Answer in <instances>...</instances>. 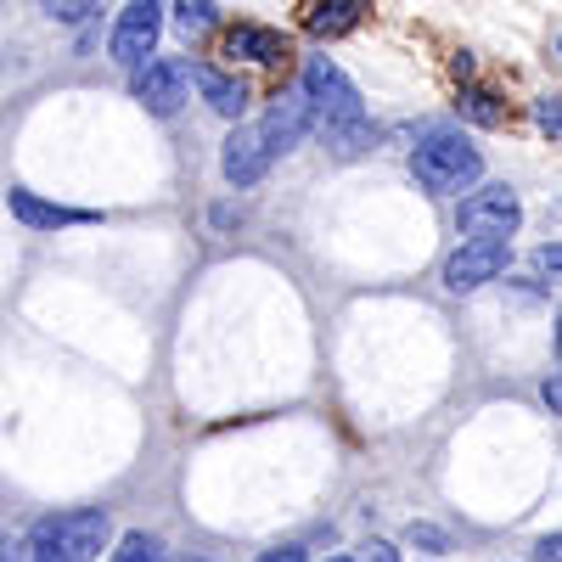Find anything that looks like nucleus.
I'll return each mask as SVG.
<instances>
[{
    "mask_svg": "<svg viewBox=\"0 0 562 562\" xmlns=\"http://www.w3.org/2000/svg\"><path fill=\"white\" fill-rule=\"evenodd\" d=\"M299 85H304L315 130H321L326 147H333V158H360L371 147V119H366V102H360V90L349 85V74L333 57H310Z\"/></svg>",
    "mask_w": 562,
    "mask_h": 562,
    "instance_id": "1",
    "label": "nucleus"
},
{
    "mask_svg": "<svg viewBox=\"0 0 562 562\" xmlns=\"http://www.w3.org/2000/svg\"><path fill=\"white\" fill-rule=\"evenodd\" d=\"M411 175L428 186L434 198H456V192H467V186L484 175V158H479L473 140H461L450 130H434V135H422L411 147Z\"/></svg>",
    "mask_w": 562,
    "mask_h": 562,
    "instance_id": "2",
    "label": "nucleus"
},
{
    "mask_svg": "<svg viewBox=\"0 0 562 562\" xmlns=\"http://www.w3.org/2000/svg\"><path fill=\"white\" fill-rule=\"evenodd\" d=\"M108 535H113L108 512H63V518H45L34 529V546H52L68 562H97L102 546H108Z\"/></svg>",
    "mask_w": 562,
    "mask_h": 562,
    "instance_id": "3",
    "label": "nucleus"
},
{
    "mask_svg": "<svg viewBox=\"0 0 562 562\" xmlns=\"http://www.w3.org/2000/svg\"><path fill=\"white\" fill-rule=\"evenodd\" d=\"M158 29H164V0H130L113 23V40H108V57L119 68H140L158 45Z\"/></svg>",
    "mask_w": 562,
    "mask_h": 562,
    "instance_id": "4",
    "label": "nucleus"
},
{
    "mask_svg": "<svg viewBox=\"0 0 562 562\" xmlns=\"http://www.w3.org/2000/svg\"><path fill=\"white\" fill-rule=\"evenodd\" d=\"M506 265H512V243L506 237H473V243H461L445 259V288L450 293H479L484 281H495Z\"/></svg>",
    "mask_w": 562,
    "mask_h": 562,
    "instance_id": "5",
    "label": "nucleus"
},
{
    "mask_svg": "<svg viewBox=\"0 0 562 562\" xmlns=\"http://www.w3.org/2000/svg\"><path fill=\"white\" fill-rule=\"evenodd\" d=\"M456 225L473 231V237H512V231L524 225V203H518V192H512V186H484V192L461 198Z\"/></svg>",
    "mask_w": 562,
    "mask_h": 562,
    "instance_id": "6",
    "label": "nucleus"
},
{
    "mask_svg": "<svg viewBox=\"0 0 562 562\" xmlns=\"http://www.w3.org/2000/svg\"><path fill=\"white\" fill-rule=\"evenodd\" d=\"M135 102L158 119L180 113L186 108V63L180 57H147L135 68Z\"/></svg>",
    "mask_w": 562,
    "mask_h": 562,
    "instance_id": "7",
    "label": "nucleus"
},
{
    "mask_svg": "<svg viewBox=\"0 0 562 562\" xmlns=\"http://www.w3.org/2000/svg\"><path fill=\"white\" fill-rule=\"evenodd\" d=\"M310 124H315V113H310L304 85H299V90H281V97L265 108V119H259V140H265V153H270V158H276V153H293L299 140L310 135Z\"/></svg>",
    "mask_w": 562,
    "mask_h": 562,
    "instance_id": "8",
    "label": "nucleus"
},
{
    "mask_svg": "<svg viewBox=\"0 0 562 562\" xmlns=\"http://www.w3.org/2000/svg\"><path fill=\"white\" fill-rule=\"evenodd\" d=\"M7 209H12V220H23L29 231H63V225H97V220H102L97 209L45 203L40 192H29V186H12V192H7Z\"/></svg>",
    "mask_w": 562,
    "mask_h": 562,
    "instance_id": "9",
    "label": "nucleus"
},
{
    "mask_svg": "<svg viewBox=\"0 0 562 562\" xmlns=\"http://www.w3.org/2000/svg\"><path fill=\"white\" fill-rule=\"evenodd\" d=\"M220 169H225V180L237 186H259L265 180V169H270V153H265V140H259V130H231L225 135V147H220Z\"/></svg>",
    "mask_w": 562,
    "mask_h": 562,
    "instance_id": "10",
    "label": "nucleus"
},
{
    "mask_svg": "<svg viewBox=\"0 0 562 562\" xmlns=\"http://www.w3.org/2000/svg\"><path fill=\"white\" fill-rule=\"evenodd\" d=\"M220 52H225L231 63H259V68H270V63H281V57L293 52V40L276 34V29H259V23H237V29H225Z\"/></svg>",
    "mask_w": 562,
    "mask_h": 562,
    "instance_id": "11",
    "label": "nucleus"
},
{
    "mask_svg": "<svg viewBox=\"0 0 562 562\" xmlns=\"http://www.w3.org/2000/svg\"><path fill=\"white\" fill-rule=\"evenodd\" d=\"M192 79H198L203 102H209L220 119H231V124H237V119L248 113V85H243L237 74H225V68H209V63H198V68H192Z\"/></svg>",
    "mask_w": 562,
    "mask_h": 562,
    "instance_id": "12",
    "label": "nucleus"
},
{
    "mask_svg": "<svg viewBox=\"0 0 562 562\" xmlns=\"http://www.w3.org/2000/svg\"><path fill=\"white\" fill-rule=\"evenodd\" d=\"M366 12H371V0H315L310 18H304V29H310L315 40H338V34L360 29Z\"/></svg>",
    "mask_w": 562,
    "mask_h": 562,
    "instance_id": "13",
    "label": "nucleus"
},
{
    "mask_svg": "<svg viewBox=\"0 0 562 562\" xmlns=\"http://www.w3.org/2000/svg\"><path fill=\"white\" fill-rule=\"evenodd\" d=\"M461 119H473V124H484V130H501L506 124V102L495 97V90H479V85H461Z\"/></svg>",
    "mask_w": 562,
    "mask_h": 562,
    "instance_id": "14",
    "label": "nucleus"
},
{
    "mask_svg": "<svg viewBox=\"0 0 562 562\" xmlns=\"http://www.w3.org/2000/svg\"><path fill=\"white\" fill-rule=\"evenodd\" d=\"M175 29H180V40H203L220 29V7L214 0H175Z\"/></svg>",
    "mask_w": 562,
    "mask_h": 562,
    "instance_id": "15",
    "label": "nucleus"
},
{
    "mask_svg": "<svg viewBox=\"0 0 562 562\" xmlns=\"http://www.w3.org/2000/svg\"><path fill=\"white\" fill-rule=\"evenodd\" d=\"M113 562H169V551H164L158 535H124L119 551H113Z\"/></svg>",
    "mask_w": 562,
    "mask_h": 562,
    "instance_id": "16",
    "label": "nucleus"
},
{
    "mask_svg": "<svg viewBox=\"0 0 562 562\" xmlns=\"http://www.w3.org/2000/svg\"><path fill=\"white\" fill-rule=\"evenodd\" d=\"M45 18H57V23H85L90 12H102V0H40Z\"/></svg>",
    "mask_w": 562,
    "mask_h": 562,
    "instance_id": "17",
    "label": "nucleus"
},
{
    "mask_svg": "<svg viewBox=\"0 0 562 562\" xmlns=\"http://www.w3.org/2000/svg\"><path fill=\"white\" fill-rule=\"evenodd\" d=\"M535 124H540L551 140H562V97H557V90H546V97L535 102Z\"/></svg>",
    "mask_w": 562,
    "mask_h": 562,
    "instance_id": "18",
    "label": "nucleus"
},
{
    "mask_svg": "<svg viewBox=\"0 0 562 562\" xmlns=\"http://www.w3.org/2000/svg\"><path fill=\"white\" fill-rule=\"evenodd\" d=\"M535 276H546V281H562V243H546V248H535Z\"/></svg>",
    "mask_w": 562,
    "mask_h": 562,
    "instance_id": "19",
    "label": "nucleus"
},
{
    "mask_svg": "<svg viewBox=\"0 0 562 562\" xmlns=\"http://www.w3.org/2000/svg\"><path fill=\"white\" fill-rule=\"evenodd\" d=\"M411 546H428L434 557H445V551H450L445 529H434V524H411Z\"/></svg>",
    "mask_w": 562,
    "mask_h": 562,
    "instance_id": "20",
    "label": "nucleus"
},
{
    "mask_svg": "<svg viewBox=\"0 0 562 562\" xmlns=\"http://www.w3.org/2000/svg\"><path fill=\"white\" fill-rule=\"evenodd\" d=\"M546 405H551V416H562V371H551V378H546Z\"/></svg>",
    "mask_w": 562,
    "mask_h": 562,
    "instance_id": "21",
    "label": "nucleus"
},
{
    "mask_svg": "<svg viewBox=\"0 0 562 562\" xmlns=\"http://www.w3.org/2000/svg\"><path fill=\"white\" fill-rule=\"evenodd\" d=\"M535 562H562V535H546V540L535 546Z\"/></svg>",
    "mask_w": 562,
    "mask_h": 562,
    "instance_id": "22",
    "label": "nucleus"
},
{
    "mask_svg": "<svg viewBox=\"0 0 562 562\" xmlns=\"http://www.w3.org/2000/svg\"><path fill=\"white\" fill-rule=\"evenodd\" d=\"M366 562H400V551H394L389 540H371V546H366Z\"/></svg>",
    "mask_w": 562,
    "mask_h": 562,
    "instance_id": "23",
    "label": "nucleus"
},
{
    "mask_svg": "<svg viewBox=\"0 0 562 562\" xmlns=\"http://www.w3.org/2000/svg\"><path fill=\"white\" fill-rule=\"evenodd\" d=\"M259 562H304V551H299V546H276V551H265Z\"/></svg>",
    "mask_w": 562,
    "mask_h": 562,
    "instance_id": "24",
    "label": "nucleus"
},
{
    "mask_svg": "<svg viewBox=\"0 0 562 562\" xmlns=\"http://www.w3.org/2000/svg\"><path fill=\"white\" fill-rule=\"evenodd\" d=\"M29 562H68V557L52 551V546H34V540H29Z\"/></svg>",
    "mask_w": 562,
    "mask_h": 562,
    "instance_id": "25",
    "label": "nucleus"
},
{
    "mask_svg": "<svg viewBox=\"0 0 562 562\" xmlns=\"http://www.w3.org/2000/svg\"><path fill=\"white\" fill-rule=\"evenodd\" d=\"M0 562H23V546H12V540H0Z\"/></svg>",
    "mask_w": 562,
    "mask_h": 562,
    "instance_id": "26",
    "label": "nucleus"
},
{
    "mask_svg": "<svg viewBox=\"0 0 562 562\" xmlns=\"http://www.w3.org/2000/svg\"><path fill=\"white\" fill-rule=\"evenodd\" d=\"M557 360H562V315H557Z\"/></svg>",
    "mask_w": 562,
    "mask_h": 562,
    "instance_id": "27",
    "label": "nucleus"
},
{
    "mask_svg": "<svg viewBox=\"0 0 562 562\" xmlns=\"http://www.w3.org/2000/svg\"><path fill=\"white\" fill-rule=\"evenodd\" d=\"M326 562H355V557H326Z\"/></svg>",
    "mask_w": 562,
    "mask_h": 562,
    "instance_id": "28",
    "label": "nucleus"
},
{
    "mask_svg": "<svg viewBox=\"0 0 562 562\" xmlns=\"http://www.w3.org/2000/svg\"><path fill=\"white\" fill-rule=\"evenodd\" d=\"M557 52H562V40H557Z\"/></svg>",
    "mask_w": 562,
    "mask_h": 562,
    "instance_id": "29",
    "label": "nucleus"
}]
</instances>
